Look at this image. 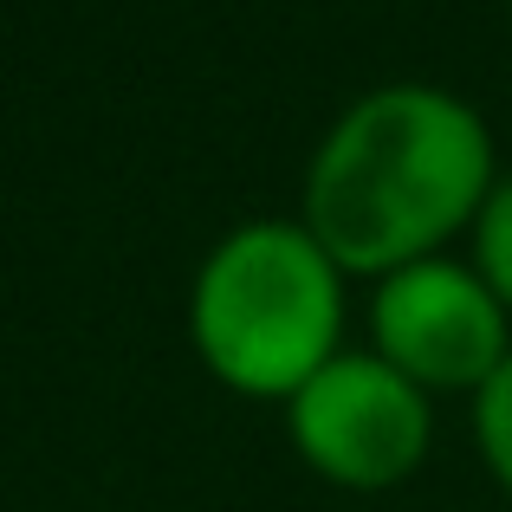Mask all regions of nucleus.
I'll use <instances>...</instances> for the list:
<instances>
[{"label":"nucleus","mask_w":512,"mask_h":512,"mask_svg":"<svg viewBox=\"0 0 512 512\" xmlns=\"http://www.w3.org/2000/svg\"><path fill=\"white\" fill-rule=\"evenodd\" d=\"M370 350L402 370L415 389H467L474 396L512 357V312L480 286L467 260H415L376 279L370 292Z\"/></svg>","instance_id":"4"},{"label":"nucleus","mask_w":512,"mask_h":512,"mask_svg":"<svg viewBox=\"0 0 512 512\" xmlns=\"http://www.w3.org/2000/svg\"><path fill=\"white\" fill-rule=\"evenodd\" d=\"M506 7H512V0H506Z\"/></svg>","instance_id":"7"},{"label":"nucleus","mask_w":512,"mask_h":512,"mask_svg":"<svg viewBox=\"0 0 512 512\" xmlns=\"http://www.w3.org/2000/svg\"><path fill=\"white\" fill-rule=\"evenodd\" d=\"M500 182L493 130L448 85H376L350 98L305 163L299 221L344 279H389L467 234Z\"/></svg>","instance_id":"1"},{"label":"nucleus","mask_w":512,"mask_h":512,"mask_svg":"<svg viewBox=\"0 0 512 512\" xmlns=\"http://www.w3.org/2000/svg\"><path fill=\"white\" fill-rule=\"evenodd\" d=\"M474 441H480L487 474L500 480V493L512 500V357L474 389Z\"/></svg>","instance_id":"6"},{"label":"nucleus","mask_w":512,"mask_h":512,"mask_svg":"<svg viewBox=\"0 0 512 512\" xmlns=\"http://www.w3.org/2000/svg\"><path fill=\"white\" fill-rule=\"evenodd\" d=\"M286 435L318 480L344 493H389L428 461L435 409L428 389L389 370L376 350H338L286 402Z\"/></svg>","instance_id":"3"},{"label":"nucleus","mask_w":512,"mask_h":512,"mask_svg":"<svg viewBox=\"0 0 512 512\" xmlns=\"http://www.w3.org/2000/svg\"><path fill=\"white\" fill-rule=\"evenodd\" d=\"M344 338V266L305 221H240L188 286V344L221 389L292 402Z\"/></svg>","instance_id":"2"},{"label":"nucleus","mask_w":512,"mask_h":512,"mask_svg":"<svg viewBox=\"0 0 512 512\" xmlns=\"http://www.w3.org/2000/svg\"><path fill=\"white\" fill-rule=\"evenodd\" d=\"M467 266H474L480 286L512 312V175L493 182V195L480 201L474 227H467Z\"/></svg>","instance_id":"5"}]
</instances>
